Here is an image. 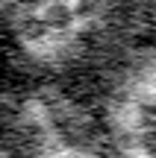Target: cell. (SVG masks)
<instances>
[{
    "mask_svg": "<svg viewBox=\"0 0 156 158\" xmlns=\"http://www.w3.org/2000/svg\"><path fill=\"white\" fill-rule=\"evenodd\" d=\"M100 126L109 158H156V59L121 76L106 94Z\"/></svg>",
    "mask_w": 156,
    "mask_h": 158,
    "instance_id": "cell-1",
    "label": "cell"
},
{
    "mask_svg": "<svg viewBox=\"0 0 156 158\" xmlns=\"http://www.w3.org/2000/svg\"><path fill=\"white\" fill-rule=\"evenodd\" d=\"M0 158H109V152L88 138L62 129L44 106L24 102L21 129L0 141Z\"/></svg>",
    "mask_w": 156,
    "mask_h": 158,
    "instance_id": "cell-2",
    "label": "cell"
}]
</instances>
